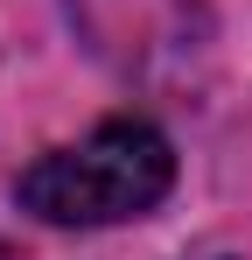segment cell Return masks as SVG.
Instances as JSON below:
<instances>
[{
    "label": "cell",
    "instance_id": "cell-1",
    "mask_svg": "<svg viewBox=\"0 0 252 260\" xmlns=\"http://www.w3.org/2000/svg\"><path fill=\"white\" fill-rule=\"evenodd\" d=\"M175 183V148L147 120H105L77 148L42 155L21 176V204L49 225H119L154 211Z\"/></svg>",
    "mask_w": 252,
    "mask_h": 260
}]
</instances>
